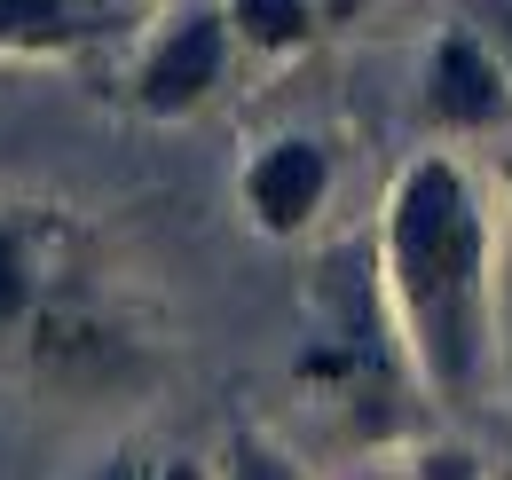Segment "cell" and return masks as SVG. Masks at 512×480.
Returning a JSON list of instances; mask_svg holds the SVG:
<instances>
[{
  "label": "cell",
  "instance_id": "cell-1",
  "mask_svg": "<svg viewBox=\"0 0 512 480\" xmlns=\"http://www.w3.org/2000/svg\"><path fill=\"white\" fill-rule=\"evenodd\" d=\"M489 197L457 158H418L386 189V292L402 315V339L449 410L481 394L489 370Z\"/></svg>",
  "mask_w": 512,
  "mask_h": 480
},
{
  "label": "cell",
  "instance_id": "cell-2",
  "mask_svg": "<svg viewBox=\"0 0 512 480\" xmlns=\"http://www.w3.org/2000/svg\"><path fill=\"white\" fill-rule=\"evenodd\" d=\"M426 119L449 134H505L512 126V63L481 24H449L426 56Z\"/></svg>",
  "mask_w": 512,
  "mask_h": 480
},
{
  "label": "cell",
  "instance_id": "cell-3",
  "mask_svg": "<svg viewBox=\"0 0 512 480\" xmlns=\"http://www.w3.org/2000/svg\"><path fill=\"white\" fill-rule=\"evenodd\" d=\"M229 16L221 8H182L166 32H158V48L142 56L134 71V103L150 111V119H182L197 111L213 87H221V71H229Z\"/></svg>",
  "mask_w": 512,
  "mask_h": 480
},
{
  "label": "cell",
  "instance_id": "cell-4",
  "mask_svg": "<svg viewBox=\"0 0 512 480\" xmlns=\"http://www.w3.org/2000/svg\"><path fill=\"white\" fill-rule=\"evenodd\" d=\"M237 189H245V213H253L260 237H300L323 213V197H331V158L308 134H276V142L253 150Z\"/></svg>",
  "mask_w": 512,
  "mask_h": 480
},
{
  "label": "cell",
  "instance_id": "cell-5",
  "mask_svg": "<svg viewBox=\"0 0 512 480\" xmlns=\"http://www.w3.org/2000/svg\"><path fill=\"white\" fill-rule=\"evenodd\" d=\"M56 252H64V221H56V213H40V205H0V339H16V331L40 315V300L64 284Z\"/></svg>",
  "mask_w": 512,
  "mask_h": 480
},
{
  "label": "cell",
  "instance_id": "cell-6",
  "mask_svg": "<svg viewBox=\"0 0 512 480\" xmlns=\"http://www.w3.org/2000/svg\"><path fill=\"white\" fill-rule=\"evenodd\" d=\"M134 0H0V56H56L103 40Z\"/></svg>",
  "mask_w": 512,
  "mask_h": 480
},
{
  "label": "cell",
  "instance_id": "cell-7",
  "mask_svg": "<svg viewBox=\"0 0 512 480\" xmlns=\"http://www.w3.org/2000/svg\"><path fill=\"white\" fill-rule=\"evenodd\" d=\"M221 16H229V32H237L245 48H260V56H292V48H308L323 32L316 0H229Z\"/></svg>",
  "mask_w": 512,
  "mask_h": 480
},
{
  "label": "cell",
  "instance_id": "cell-8",
  "mask_svg": "<svg viewBox=\"0 0 512 480\" xmlns=\"http://www.w3.org/2000/svg\"><path fill=\"white\" fill-rule=\"evenodd\" d=\"M221 480H308L284 449H268L260 433H237L229 449H221Z\"/></svg>",
  "mask_w": 512,
  "mask_h": 480
},
{
  "label": "cell",
  "instance_id": "cell-9",
  "mask_svg": "<svg viewBox=\"0 0 512 480\" xmlns=\"http://www.w3.org/2000/svg\"><path fill=\"white\" fill-rule=\"evenodd\" d=\"M481 16H489L481 32H489V40H497V56L512 63V0H481Z\"/></svg>",
  "mask_w": 512,
  "mask_h": 480
},
{
  "label": "cell",
  "instance_id": "cell-10",
  "mask_svg": "<svg viewBox=\"0 0 512 480\" xmlns=\"http://www.w3.org/2000/svg\"><path fill=\"white\" fill-rule=\"evenodd\" d=\"M95 480H150V465H142L134 449H119V457H103V465H95Z\"/></svg>",
  "mask_w": 512,
  "mask_h": 480
},
{
  "label": "cell",
  "instance_id": "cell-11",
  "mask_svg": "<svg viewBox=\"0 0 512 480\" xmlns=\"http://www.w3.org/2000/svg\"><path fill=\"white\" fill-rule=\"evenodd\" d=\"M363 8H371V0H316L323 24H347V16H363Z\"/></svg>",
  "mask_w": 512,
  "mask_h": 480
},
{
  "label": "cell",
  "instance_id": "cell-12",
  "mask_svg": "<svg viewBox=\"0 0 512 480\" xmlns=\"http://www.w3.org/2000/svg\"><path fill=\"white\" fill-rule=\"evenodd\" d=\"M158 480H205V465H197V457H174V465H166Z\"/></svg>",
  "mask_w": 512,
  "mask_h": 480
},
{
  "label": "cell",
  "instance_id": "cell-13",
  "mask_svg": "<svg viewBox=\"0 0 512 480\" xmlns=\"http://www.w3.org/2000/svg\"><path fill=\"white\" fill-rule=\"evenodd\" d=\"M497 181H505V197H512V150H505V166H497Z\"/></svg>",
  "mask_w": 512,
  "mask_h": 480
},
{
  "label": "cell",
  "instance_id": "cell-14",
  "mask_svg": "<svg viewBox=\"0 0 512 480\" xmlns=\"http://www.w3.org/2000/svg\"><path fill=\"white\" fill-rule=\"evenodd\" d=\"M505 315H512V300H505Z\"/></svg>",
  "mask_w": 512,
  "mask_h": 480
}]
</instances>
